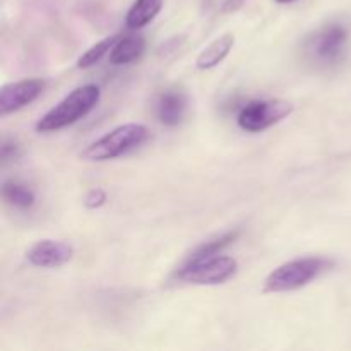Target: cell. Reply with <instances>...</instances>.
<instances>
[{
  "label": "cell",
  "instance_id": "1",
  "mask_svg": "<svg viewBox=\"0 0 351 351\" xmlns=\"http://www.w3.org/2000/svg\"><path fill=\"white\" fill-rule=\"evenodd\" d=\"M99 98H101V91L96 84H84L74 89L38 120L36 130L38 132H55V130L74 125L96 108Z\"/></svg>",
  "mask_w": 351,
  "mask_h": 351
},
{
  "label": "cell",
  "instance_id": "2",
  "mask_svg": "<svg viewBox=\"0 0 351 351\" xmlns=\"http://www.w3.org/2000/svg\"><path fill=\"white\" fill-rule=\"evenodd\" d=\"M331 266L332 261L324 259V257H302V259L288 261L278 266L273 273H269V276L264 281V291L287 293V291L300 290Z\"/></svg>",
  "mask_w": 351,
  "mask_h": 351
},
{
  "label": "cell",
  "instance_id": "3",
  "mask_svg": "<svg viewBox=\"0 0 351 351\" xmlns=\"http://www.w3.org/2000/svg\"><path fill=\"white\" fill-rule=\"evenodd\" d=\"M149 139V129L143 123H123L89 144L81 154L86 161H108L136 149Z\"/></svg>",
  "mask_w": 351,
  "mask_h": 351
},
{
  "label": "cell",
  "instance_id": "4",
  "mask_svg": "<svg viewBox=\"0 0 351 351\" xmlns=\"http://www.w3.org/2000/svg\"><path fill=\"white\" fill-rule=\"evenodd\" d=\"M239 269V263L233 257L216 256L204 257L199 261H187L185 266L178 271V280L201 287H215L232 280Z\"/></svg>",
  "mask_w": 351,
  "mask_h": 351
},
{
  "label": "cell",
  "instance_id": "5",
  "mask_svg": "<svg viewBox=\"0 0 351 351\" xmlns=\"http://www.w3.org/2000/svg\"><path fill=\"white\" fill-rule=\"evenodd\" d=\"M293 110V103L287 101V99H254L242 106L239 117H237V122H239L240 129L247 130V132H263L290 117Z\"/></svg>",
  "mask_w": 351,
  "mask_h": 351
},
{
  "label": "cell",
  "instance_id": "6",
  "mask_svg": "<svg viewBox=\"0 0 351 351\" xmlns=\"http://www.w3.org/2000/svg\"><path fill=\"white\" fill-rule=\"evenodd\" d=\"M45 82L41 79H24L10 82L0 89V117H7L31 105L43 93Z\"/></svg>",
  "mask_w": 351,
  "mask_h": 351
},
{
  "label": "cell",
  "instance_id": "7",
  "mask_svg": "<svg viewBox=\"0 0 351 351\" xmlns=\"http://www.w3.org/2000/svg\"><path fill=\"white\" fill-rule=\"evenodd\" d=\"M74 256V249L69 243L60 242V240L45 239L31 245L26 252L27 263L36 267H45V269H55L69 261Z\"/></svg>",
  "mask_w": 351,
  "mask_h": 351
},
{
  "label": "cell",
  "instance_id": "8",
  "mask_svg": "<svg viewBox=\"0 0 351 351\" xmlns=\"http://www.w3.org/2000/svg\"><path fill=\"white\" fill-rule=\"evenodd\" d=\"M346 41H348V29L341 24H329L315 34L311 50L317 60L331 64L341 57Z\"/></svg>",
  "mask_w": 351,
  "mask_h": 351
},
{
  "label": "cell",
  "instance_id": "9",
  "mask_svg": "<svg viewBox=\"0 0 351 351\" xmlns=\"http://www.w3.org/2000/svg\"><path fill=\"white\" fill-rule=\"evenodd\" d=\"M187 105L189 101L184 91L177 88L165 89L163 93L158 95L156 103H154L156 119L167 127L178 125L187 113Z\"/></svg>",
  "mask_w": 351,
  "mask_h": 351
},
{
  "label": "cell",
  "instance_id": "10",
  "mask_svg": "<svg viewBox=\"0 0 351 351\" xmlns=\"http://www.w3.org/2000/svg\"><path fill=\"white\" fill-rule=\"evenodd\" d=\"M235 47V36L232 33H226L223 36L216 38L215 41L208 45L204 50L199 53L197 60H195V67L199 71H209V69H215L216 65L221 64L226 57L230 55V51Z\"/></svg>",
  "mask_w": 351,
  "mask_h": 351
},
{
  "label": "cell",
  "instance_id": "11",
  "mask_svg": "<svg viewBox=\"0 0 351 351\" xmlns=\"http://www.w3.org/2000/svg\"><path fill=\"white\" fill-rule=\"evenodd\" d=\"M146 41L139 34H130V36L119 38L115 47L110 51V64L113 65H125L130 62L137 60L144 53Z\"/></svg>",
  "mask_w": 351,
  "mask_h": 351
},
{
  "label": "cell",
  "instance_id": "12",
  "mask_svg": "<svg viewBox=\"0 0 351 351\" xmlns=\"http://www.w3.org/2000/svg\"><path fill=\"white\" fill-rule=\"evenodd\" d=\"M163 0H136L125 16V24L129 29H143L156 19L161 12Z\"/></svg>",
  "mask_w": 351,
  "mask_h": 351
},
{
  "label": "cell",
  "instance_id": "13",
  "mask_svg": "<svg viewBox=\"0 0 351 351\" xmlns=\"http://www.w3.org/2000/svg\"><path fill=\"white\" fill-rule=\"evenodd\" d=\"M2 197L12 208L27 211L36 202V194L29 185L19 180H5L2 185Z\"/></svg>",
  "mask_w": 351,
  "mask_h": 351
},
{
  "label": "cell",
  "instance_id": "14",
  "mask_svg": "<svg viewBox=\"0 0 351 351\" xmlns=\"http://www.w3.org/2000/svg\"><path fill=\"white\" fill-rule=\"evenodd\" d=\"M239 235H240L239 230H233V232L223 233V235L218 237V239L209 240V242L199 245L197 249H195L194 252L191 254V257H189L187 261H199V259H204V257L216 256V254L221 252L223 249H226L228 245H232V243L235 242L237 239H239Z\"/></svg>",
  "mask_w": 351,
  "mask_h": 351
},
{
  "label": "cell",
  "instance_id": "15",
  "mask_svg": "<svg viewBox=\"0 0 351 351\" xmlns=\"http://www.w3.org/2000/svg\"><path fill=\"white\" fill-rule=\"evenodd\" d=\"M119 38H120L119 34H113V36H106L105 40H101V41H98V43L93 45L89 50H86L84 53L79 57L77 69H89V67H93V65L98 64V62L101 60L106 53H110V51H112V48L115 47V43L119 41Z\"/></svg>",
  "mask_w": 351,
  "mask_h": 351
},
{
  "label": "cell",
  "instance_id": "16",
  "mask_svg": "<svg viewBox=\"0 0 351 351\" xmlns=\"http://www.w3.org/2000/svg\"><path fill=\"white\" fill-rule=\"evenodd\" d=\"M21 156V146L14 139L9 137H3L2 146H0V158H2L3 163L7 161H16Z\"/></svg>",
  "mask_w": 351,
  "mask_h": 351
},
{
  "label": "cell",
  "instance_id": "17",
  "mask_svg": "<svg viewBox=\"0 0 351 351\" xmlns=\"http://www.w3.org/2000/svg\"><path fill=\"white\" fill-rule=\"evenodd\" d=\"M106 201H108V195H106V192L103 189H93V191H89L86 194L84 206L88 209H98L101 206H105Z\"/></svg>",
  "mask_w": 351,
  "mask_h": 351
},
{
  "label": "cell",
  "instance_id": "18",
  "mask_svg": "<svg viewBox=\"0 0 351 351\" xmlns=\"http://www.w3.org/2000/svg\"><path fill=\"white\" fill-rule=\"evenodd\" d=\"M278 3H290V2H295V0H276Z\"/></svg>",
  "mask_w": 351,
  "mask_h": 351
}]
</instances>
